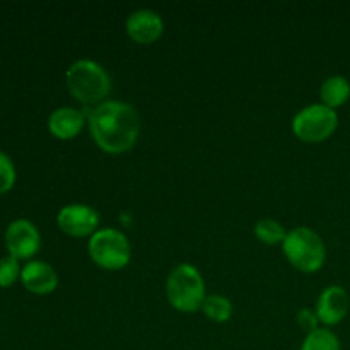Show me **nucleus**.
<instances>
[{"instance_id":"f8f14e48","label":"nucleus","mask_w":350,"mask_h":350,"mask_svg":"<svg viewBox=\"0 0 350 350\" xmlns=\"http://www.w3.org/2000/svg\"><path fill=\"white\" fill-rule=\"evenodd\" d=\"M21 284L36 296H46L58 287V273L50 263L31 260L21 270Z\"/></svg>"},{"instance_id":"ddd939ff","label":"nucleus","mask_w":350,"mask_h":350,"mask_svg":"<svg viewBox=\"0 0 350 350\" xmlns=\"http://www.w3.org/2000/svg\"><path fill=\"white\" fill-rule=\"evenodd\" d=\"M321 105L335 109L342 108L350 99V82L344 75H332L325 79L320 88Z\"/></svg>"},{"instance_id":"2eb2a0df","label":"nucleus","mask_w":350,"mask_h":350,"mask_svg":"<svg viewBox=\"0 0 350 350\" xmlns=\"http://www.w3.org/2000/svg\"><path fill=\"white\" fill-rule=\"evenodd\" d=\"M299 350H342V345L337 334L330 328L320 327L306 335Z\"/></svg>"},{"instance_id":"f257e3e1","label":"nucleus","mask_w":350,"mask_h":350,"mask_svg":"<svg viewBox=\"0 0 350 350\" xmlns=\"http://www.w3.org/2000/svg\"><path fill=\"white\" fill-rule=\"evenodd\" d=\"M88 129L96 146L106 154H125L140 135V115L132 105L108 99L88 113Z\"/></svg>"},{"instance_id":"6ab92c4d","label":"nucleus","mask_w":350,"mask_h":350,"mask_svg":"<svg viewBox=\"0 0 350 350\" xmlns=\"http://www.w3.org/2000/svg\"><path fill=\"white\" fill-rule=\"evenodd\" d=\"M297 325H299V327L303 328L308 335V334H311V332L317 330V328H320V320H318L314 310L304 308V310H301L299 313H297Z\"/></svg>"},{"instance_id":"7ed1b4c3","label":"nucleus","mask_w":350,"mask_h":350,"mask_svg":"<svg viewBox=\"0 0 350 350\" xmlns=\"http://www.w3.org/2000/svg\"><path fill=\"white\" fill-rule=\"evenodd\" d=\"M287 262L303 273H317L327 262V246L314 229L299 226L287 231L282 243Z\"/></svg>"},{"instance_id":"1a4fd4ad","label":"nucleus","mask_w":350,"mask_h":350,"mask_svg":"<svg viewBox=\"0 0 350 350\" xmlns=\"http://www.w3.org/2000/svg\"><path fill=\"white\" fill-rule=\"evenodd\" d=\"M350 310L349 293L342 286H328L317 299L314 313L325 328L337 327L345 320Z\"/></svg>"},{"instance_id":"9d476101","label":"nucleus","mask_w":350,"mask_h":350,"mask_svg":"<svg viewBox=\"0 0 350 350\" xmlns=\"http://www.w3.org/2000/svg\"><path fill=\"white\" fill-rule=\"evenodd\" d=\"M125 31L137 44H154L164 34V21L152 9H139L129 16Z\"/></svg>"},{"instance_id":"9b49d317","label":"nucleus","mask_w":350,"mask_h":350,"mask_svg":"<svg viewBox=\"0 0 350 350\" xmlns=\"http://www.w3.org/2000/svg\"><path fill=\"white\" fill-rule=\"evenodd\" d=\"M48 132L58 140H74L88 126V115L72 106H60L48 116Z\"/></svg>"},{"instance_id":"0eeeda50","label":"nucleus","mask_w":350,"mask_h":350,"mask_svg":"<svg viewBox=\"0 0 350 350\" xmlns=\"http://www.w3.org/2000/svg\"><path fill=\"white\" fill-rule=\"evenodd\" d=\"M7 253L16 260H29L38 255L41 248V234L36 224L27 219H14L3 234Z\"/></svg>"},{"instance_id":"f3484780","label":"nucleus","mask_w":350,"mask_h":350,"mask_svg":"<svg viewBox=\"0 0 350 350\" xmlns=\"http://www.w3.org/2000/svg\"><path fill=\"white\" fill-rule=\"evenodd\" d=\"M21 270L23 267L19 265V260L10 255L2 256L0 258V287L7 289V287L14 286L17 280H21Z\"/></svg>"},{"instance_id":"4468645a","label":"nucleus","mask_w":350,"mask_h":350,"mask_svg":"<svg viewBox=\"0 0 350 350\" xmlns=\"http://www.w3.org/2000/svg\"><path fill=\"white\" fill-rule=\"evenodd\" d=\"M202 311L214 323H226L232 317V303L221 294H211L205 297Z\"/></svg>"},{"instance_id":"20e7f679","label":"nucleus","mask_w":350,"mask_h":350,"mask_svg":"<svg viewBox=\"0 0 350 350\" xmlns=\"http://www.w3.org/2000/svg\"><path fill=\"white\" fill-rule=\"evenodd\" d=\"M166 297L180 313H195L202 310L207 293L200 270L190 263H180L166 279Z\"/></svg>"},{"instance_id":"a211bd4d","label":"nucleus","mask_w":350,"mask_h":350,"mask_svg":"<svg viewBox=\"0 0 350 350\" xmlns=\"http://www.w3.org/2000/svg\"><path fill=\"white\" fill-rule=\"evenodd\" d=\"M17 181V170L14 161L0 150V195L9 193Z\"/></svg>"},{"instance_id":"39448f33","label":"nucleus","mask_w":350,"mask_h":350,"mask_svg":"<svg viewBox=\"0 0 350 350\" xmlns=\"http://www.w3.org/2000/svg\"><path fill=\"white\" fill-rule=\"evenodd\" d=\"M88 253L99 269L116 272L125 269L132 260V245L120 229L103 228L89 238Z\"/></svg>"},{"instance_id":"f03ea898","label":"nucleus","mask_w":350,"mask_h":350,"mask_svg":"<svg viewBox=\"0 0 350 350\" xmlns=\"http://www.w3.org/2000/svg\"><path fill=\"white\" fill-rule=\"evenodd\" d=\"M65 82L72 98L84 106L96 108L108 101L111 94V75L105 67L91 58H81L68 67Z\"/></svg>"},{"instance_id":"dca6fc26","label":"nucleus","mask_w":350,"mask_h":350,"mask_svg":"<svg viewBox=\"0 0 350 350\" xmlns=\"http://www.w3.org/2000/svg\"><path fill=\"white\" fill-rule=\"evenodd\" d=\"M255 236L258 241H262L263 245L275 246L282 245L284 239H286L287 231L279 221L275 219H260L255 224Z\"/></svg>"},{"instance_id":"6e6552de","label":"nucleus","mask_w":350,"mask_h":350,"mask_svg":"<svg viewBox=\"0 0 350 350\" xmlns=\"http://www.w3.org/2000/svg\"><path fill=\"white\" fill-rule=\"evenodd\" d=\"M57 226L70 238H91L99 229V214L88 204H68L58 211Z\"/></svg>"},{"instance_id":"423d86ee","label":"nucleus","mask_w":350,"mask_h":350,"mask_svg":"<svg viewBox=\"0 0 350 350\" xmlns=\"http://www.w3.org/2000/svg\"><path fill=\"white\" fill-rule=\"evenodd\" d=\"M338 129V113L321 103L308 105L293 118V133L306 144H320L330 139Z\"/></svg>"}]
</instances>
